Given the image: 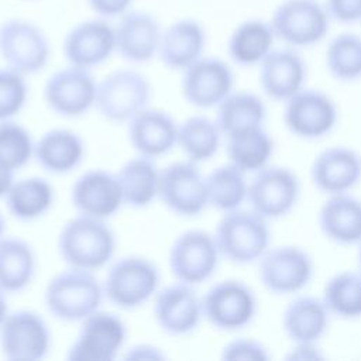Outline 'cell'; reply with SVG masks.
Wrapping results in <instances>:
<instances>
[{"mask_svg": "<svg viewBox=\"0 0 361 361\" xmlns=\"http://www.w3.org/2000/svg\"><path fill=\"white\" fill-rule=\"evenodd\" d=\"M206 189L209 206L226 213L240 209L247 200L248 182L245 173L228 162L206 176Z\"/></svg>", "mask_w": 361, "mask_h": 361, "instance_id": "d590c367", "label": "cell"}, {"mask_svg": "<svg viewBox=\"0 0 361 361\" xmlns=\"http://www.w3.org/2000/svg\"><path fill=\"white\" fill-rule=\"evenodd\" d=\"M267 116L264 102L251 92H231L219 106L216 123L224 137L261 127Z\"/></svg>", "mask_w": 361, "mask_h": 361, "instance_id": "d6a6232c", "label": "cell"}, {"mask_svg": "<svg viewBox=\"0 0 361 361\" xmlns=\"http://www.w3.org/2000/svg\"><path fill=\"white\" fill-rule=\"evenodd\" d=\"M8 213L20 221H34L49 212L55 192L52 185L39 176L23 178L13 182L4 196Z\"/></svg>", "mask_w": 361, "mask_h": 361, "instance_id": "1f68e13d", "label": "cell"}, {"mask_svg": "<svg viewBox=\"0 0 361 361\" xmlns=\"http://www.w3.org/2000/svg\"><path fill=\"white\" fill-rule=\"evenodd\" d=\"M124 358L126 360H164L165 354L154 345L137 344L127 350Z\"/></svg>", "mask_w": 361, "mask_h": 361, "instance_id": "ee69618b", "label": "cell"}, {"mask_svg": "<svg viewBox=\"0 0 361 361\" xmlns=\"http://www.w3.org/2000/svg\"><path fill=\"white\" fill-rule=\"evenodd\" d=\"M8 314V305H7V299H6V293L0 289V326L4 322L6 316Z\"/></svg>", "mask_w": 361, "mask_h": 361, "instance_id": "7dc6e473", "label": "cell"}, {"mask_svg": "<svg viewBox=\"0 0 361 361\" xmlns=\"http://www.w3.org/2000/svg\"><path fill=\"white\" fill-rule=\"evenodd\" d=\"M203 316L217 330L237 331L247 327L257 313L252 289L238 279L212 285L202 298Z\"/></svg>", "mask_w": 361, "mask_h": 361, "instance_id": "9c48e42d", "label": "cell"}, {"mask_svg": "<svg viewBox=\"0 0 361 361\" xmlns=\"http://www.w3.org/2000/svg\"><path fill=\"white\" fill-rule=\"evenodd\" d=\"M126 338L127 327L118 314L96 310L80 322L66 357L71 361H113L123 350Z\"/></svg>", "mask_w": 361, "mask_h": 361, "instance_id": "8fae6325", "label": "cell"}, {"mask_svg": "<svg viewBox=\"0 0 361 361\" xmlns=\"http://www.w3.org/2000/svg\"><path fill=\"white\" fill-rule=\"evenodd\" d=\"M258 66L261 89L269 99L286 102L303 89L307 68L293 48L272 49Z\"/></svg>", "mask_w": 361, "mask_h": 361, "instance_id": "cb8c5ba5", "label": "cell"}, {"mask_svg": "<svg viewBox=\"0 0 361 361\" xmlns=\"http://www.w3.org/2000/svg\"><path fill=\"white\" fill-rule=\"evenodd\" d=\"M357 262H358V271L361 272V241L358 243V251H357Z\"/></svg>", "mask_w": 361, "mask_h": 361, "instance_id": "681fc988", "label": "cell"}, {"mask_svg": "<svg viewBox=\"0 0 361 361\" xmlns=\"http://www.w3.org/2000/svg\"><path fill=\"white\" fill-rule=\"evenodd\" d=\"M289 360H320L323 355L319 353V348L314 345V343H302L296 344L295 348H292L290 354L286 357Z\"/></svg>", "mask_w": 361, "mask_h": 361, "instance_id": "f6af8a7d", "label": "cell"}, {"mask_svg": "<svg viewBox=\"0 0 361 361\" xmlns=\"http://www.w3.org/2000/svg\"><path fill=\"white\" fill-rule=\"evenodd\" d=\"M360 21H361V20H360Z\"/></svg>", "mask_w": 361, "mask_h": 361, "instance_id": "f907efd6", "label": "cell"}, {"mask_svg": "<svg viewBox=\"0 0 361 361\" xmlns=\"http://www.w3.org/2000/svg\"><path fill=\"white\" fill-rule=\"evenodd\" d=\"M0 56L6 66L27 75L42 71L51 56L47 34L35 23L8 18L0 24Z\"/></svg>", "mask_w": 361, "mask_h": 361, "instance_id": "52a82bcc", "label": "cell"}, {"mask_svg": "<svg viewBox=\"0 0 361 361\" xmlns=\"http://www.w3.org/2000/svg\"><path fill=\"white\" fill-rule=\"evenodd\" d=\"M71 200L79 214L106 220L124 204L117 173L90 169L82 173L71 189Z\"/></svg>", "mask_w": 361, "mask_h": 361, "instance_id": "ffe728a7", "label": "cell"}, {"mask_svg": "<svg viewBox=\"0 0 361 361\" xmlns=\"http://www.w3.org/2000/svg\"><path fill=\"white\" fill-rule=\"evenodd\" d=\"M322 300L330 316L344 320L361 317V272L334 274L324 283Z\"/></svg>", "mask_w": 361, "mask_h": 361, "instance_id": "8d00e7d4", "label": "cell"}, {"mask_svg": "<svg viewBox=\"0 0 361 361\" xmlns=\"http://www.w3.org/2000/svg\"><path fill=\"white\" fill-rule=\"evenodd\" d=\"M158 267L145 257L127 255L114 261L104 278L107 300L121 310H134L151 300L159 289Z\"/></svg>", "mask_w": 361, "mask_h": 361, "instance_id": "277c9868", "label": "cell"}, {"mask_svg": "<svg viewBox=\"0 0 361 361\" xmlns=\"http://www.w3.org/2000/svg\"><path fill=\"white\" fill-rule=\"evenodd\" d=\"M326 68L340 82L361 79V37L341 32L331 38L326 48Z\"/></svg>", "mask_w": 361, "mask_h": 361, "instance_id": "74e56055", "label": "cell"}, {"mask_svg": "<svg viewBox=\"0 0 361 361\" xmlns=\"http://www.w3.org/2000/svg\"><path fill=\"white\" fill-rule=\"evenodd\" d=\"M116 52L114 27L107 18H90L73 25L62 42V54L69 65L93 69Z\"/></svg>", "mask_w": 361, "mask_h": 361, "instance_id": "d6986e66", "label": "cell"}, {"mask_svg": "<svg viewBox=\"0 0 361 361\" xmlns=\"http://www.w3.org/2000/svg\"><path fill=\"white\" fill-rule=\"evenodd\" d=\"M103 298V283L94 274L72 267L54 275L44 292L48 312L62 322H82L99 310Z\"/></svg>", "mask_w": 361, "mask_h": 361, "instance_id": "7a4b0ae2", "label": "cell"}, {"mask_svg": "<svg viewBox=\"0 0 361 361\" xmlns=\"http://www.w3.org/2000/svg\"><path fill=\"white\" fill-rule=\"evenodd\" d=\"M151 94V83L141 72L128 68L116 69L97 83L94 107L107 121L127 123L148 106Z\"/></svg>", "mask_w": 361, "mask_h": 361, "instance_id": "5b68a950", "label": "cell"}, {"mask_svg": "<svg viewBox=\"0 0 361 361\" xmlns=\"http://www.w3.org/2000/svg\"><path fill=\"white\" fill-rule=\"evenodd\" d=\"M90 10L102 18L121 17L127 13L134 0H86Z\"/></svg>", "mask_w": 361, "mask_h": 361, "instance_id": "7bdbcfd3", "label": "cell"}, {"mask_svg": "<svg viewBox=\"0 0 361 361\" xmlns=\"http://www.w3.org/2000/svg\"><path fill=\"white\" fill-rule=\"evenodd\" d=\"M35 142L30 131L10 120L0 121V162L11 171L21 169L34 157Z\"/></svg>", "mask_w": 361, "mask_h": 361, "instance_id": "f35d334b", "label": "cell"}, {"mask_svg": "<svg viewBox=\"0 0 361 361\" xmlns=\"http://www.w3.org/2000/svg\"><path fill=\"white\" fill-rule=\"evenodd\" d=\"M14 182V171L0 162V197H4Z\"/></svg>", "mask_w": 361, "mask_h": 361, "instance_id": "bcb514c9", "label": "cell"}, {"mask_svg": "<svg viewBox=\"0 0 361 361\" xmlns=\"http://www.w3.org/2000/svg\"><path fill=\"white\" fill-rule=\"evenodd\" d=\"M330 313L322 298L302 295L288 303L282 313V329L295 344L317 343L327 331Z\"/></svg>", "mask_w": 361, "mask_h": 361, "instance_id": "83f0119b", "label": "cell"}, {"mask_svg": "<svg viewBox=\"0 0 361 361\" xmlns=\"http://www.w3.org/2000/svg\"><path fill=\"white\" fill-rule=\"evenodd\" d=\"M300 182L289 168L267 165L248 182L247 202L267 220L286 216L298 203Z\"/></svg>", "mask_w": 361, "mask_h": 361, "instance_id": "7c38bea8", "label": "cell"}, {"mask_svg": "<svg viewBox=\"0 0 361 361\" xmlns=\"http://www.w3.org/2000/svg\"><path fill=\"white\" fill-rule=\"evenodd\" d=\"M97 82L89 69L68 65L55 71L44 85L47 106L61 117H80L96 103Z\"/></svg>", "mask_w": 361, "mask_h": 361, "instance_id": "9a60e30c", "label": "cell"}, {"mask_svg": "<svg viewBox=\"0 0 361 361\" xmlns=\"http://www.w3.org/2000/svg\"><path fill=\"white\" fill-rule=\"evenodd\" d=\"M206 31L200 21L185 17L162 30L158 56L172 71H185L203 56Z\"/></svg>", "mask_w": 361, "mask_h": 361, "instance_id": "d4e9b609", "label": "cell"}, {"mask_svg": "<svg viewBox=\"0 0 361 361\" xmlns=\"http://www.w3.org/2000/svg\"><path fill=\"white\" fill-rule=\"evenodd\" d=\"M310 178L326 195L347 193L361 180V155L344 145L329 147L313 159Z\"/></svg>", "mask_w": 361, "mask_h": 361, "instance_id": "603a6c76", "label": "cell"}, {"mask_svg": "<svg viewBox=\"0 0 361 361\" xmlns=\"http://www.w3.org/2000/svg\"><path fill=\"white\" fill-rule=\"evenodd\" d=\"M258 262L261 283L275 295L300 292L309 285L314 271L310 254L298 245L268 248Z\"/></svg>", "mask_w": 361, "mask_h": 361, "instance_id": "4fadbf2b", "label": "cell"}, {"mask_svg": "<svg viewBox=\"0 0 361 361\" xmlns=\"http://www.w3.org/2000/svg\"><path fill=\"white\" fill-rule=\"evenodd\" d=\"M28 99L25 76L8 66L0 68V121L17 116Z\"/></svg>", "mask_w": 361, "mask_h": 361, "instance_id": "ab89813d", "label": "cell"}, {"mask_svg": "<svg viewBox=\"0 0 361 361\" xmlns=\"http://www.w3.org/2000/svg\"><path fill=\"white\" fill-rule=\"evenodd\" d=\"M154 319L168 336H189L204 319L202 298L192 285L179 281L171 283L158 289L154 296Z\"/></svg>", "mask_w": 361, "mask_h": 361, "instance_id": "ac0fdd59", "label": "cell"}, {"mask_svg": "<svg viewBox=\"0 0 361 361\" xmlns=\"http://www.w3.org/2000/svg\"><path fill=\"white\" fill-rule=\"evenodd\" d=\"M116 234L106 220L79 214L68 220L58 235V252L72 268L96 271L116 252Z\"/></svg>", "mask_w": 361, "mask_h": 361, "instance_id": "6da1fadb", "label": "cell"}, {"mask_svg": "<svg viewBox=\"0 0 361 361\" xmlns=\"http://www.w3.org/2000/svg\"><path fill=\"white\" fill-rule=\"evenodd\" d=\"M158 197L176 216L195 217L207 206L206 178L193 161H178L166 165L159 173Z\"/></svg>", "mask_w": 361, "mask_h": 361, "instance_id": "30bf717a", "label": "cell"}, {"mask_svg": "<svg viewBox=\"0 0 361 361\" xmlns=\"http://www.w3.org/2000/svg\"><path fill=\"white\" fill-rule=\"evenodd\" d=\"M221 135L216 120L202 114L190 116L178 127V147L189 161L204 162L217 154Z\"/></svg>", "mask_w": 361, "mask_h": 361, "instance_id": "e575fe53", "label": "cell"}, {"mask_svg": "<svg viewBox=\"0 0 361 361\" xmlns=\"http://www.w3.org/2000/svg\"><path fill=\"white\" fill-rule=\"evenodd\" d=\"M317 221L324 237L336 244L351 245L361 241V202L348 193L329 195Z\"/></svg>", "mask_w": 361, "mask_h": 361, "instance_id": "484cf974", "label": "cell"}, {"mask_svg": "<svg viewBox=\"0 0 361 361\" xmlns=\"http://www.w3.org/2000/svg\"><path fill=\"white\" fill-rule=\"evenodd\" d=\"M178 127L168 111L147 106L127 121V135L138 155L155 159L178 145Z\"/></svg>", "mask_w": 361, "mask_h": 361, "instance_id": "7402d4cb", "label": "cell"}, {"mask_svg": "<svg viewBox=\"0 0 361 361\" xmlns=\"http://www.w3.org/2000/svg\"><path fill=\"white\" fill-rule=\"evenodd\" d=\"M159 173L152 158L137 155L126 161L117 172L124 204L134 209L148 207L158 197Z\"/></svg>", "mask_w": 361, "mask_h": 361, "instance_id": "f546056e", "label": "cell"}, {"mask_svg": "<svg viewBox=\"0 0 361 361\" xmlns=\"http://www.w3.org/2000/svg\"><path fill=\"white\" fill-rule=\"evenodd\" d=\"M0 348L11 361H38L51 350V331L34 310L8 312L0 326Z\"/></svg>", "mask_w": 361, "mask_h": 361, "instance_id": "5bb4252c", "label": "cell"}, {"mask_svg": "<svg viewBox=\"0 0 361 361\" xmlns=\"http://www.w3.org/2000/svg\"><path fill=\"white\" fill-rule=\"evenodd\" d=\"M223 360H250L267 361L269 354L267 348L252 338H235L227 343L221 350Z\"/></svg>", "mask_w": 361, "mask_h": 361, "instance_id": "60d3db41", "label": "cell"}, {"mask_svg": "<svg viewBox=\"0 0 361 361\" xmlns=\"http://www.w3.org/2000/svg\"><path fill=\"white\" fill-rule=\"evenodd\" d=\"M275 39L269 21L248 18L240 23L230 34L227 52L230 59L240 66L259 65L274 49Z\"/></svg>", "mask_w": 361, "mask_h": 361, "instance_id": "f1b7e54d", "label": "cell"}, {"mask_svg": "<svg viewBox=\"0 0 361 361\" xmlns=\"http://www.w3.org/2000/svg\"><path fill=\"white\" fill-rule=\"evenodd\" d=\"M330 16L317 0H283L272 11L269 24L278 39L292 48L310 47L329 32Z\"/></svg>", "mask_w": 361, "mask_h": 361, "instance_id": "8992f818", "label": "cell"}, {"mask_svg": "<svg viewBox=\"0 0 361 361\" xmlns=\"http://www.w3.org/2000/svg\"><path fill=\"white\" fill-rule=\"evenodd\" d=\"M338 110L334 100L317 89H300L285 102L283 123L299 138L317 140L336 127Z\"/></svg>", "mask_w": 361, "mask_h": 361, "instance_id": "2e32d148", "label": "cell"}, {"mask_svg": "<svg viewBox=\"0 0 361 361\" xmlns=\"http://www.w3.org/2000/svg\"><path fill=\"white\" fill-rule=\"evenodd\" d=\"M37 258L32 247L20 237L0 240V289L4 293H20L35 276Z\"/></svg>", "mask_w": 361, "mask_h": 361, "instance_id": "4dcf8cb0", "label": "cell"}, {"mask_svg": "<svg viewBox=\"0 0 361 361\" xmlns=\"http://www.w3.org/2000/svg\"><path fill=\"white\" fill-rule=\"evenodd\" d=\"M34 157L39 166L54 175H65L76 169L85 157L82 137L68 128L45 131L35 142Z\"/></svg>", "mask_w": 361, "mask_h": 361, "instance_id": "4316f807", "label": "cell"}, {"mask_svg": "<svg viewBox=\"0 0 361 361\" xmlns=\"http://www.w3.org/2000/svg\"><path fill=\"white\" fill-rule=\"evenodd\" d=\"M116 52L130 63H147L158 55L162 28L155 16L148 11L128 10L117 25Z\"/></svg>", "mask_w": 361, "mask_h": 361, "instance_id": "44dd1931", "label": "cell"}, {"mask_svg": "<svg viewBox=\"0 0 361 361\" xmlns=\"http://www.w3.org/2000/svg\"><path fill=\"white\" fill-rule=\"evenodd\" d=\"M226 138L228 162L244 173H255L265 168L274 154V140L262 126L231 134Z\"/></svg>", "mask_w": 361, "mask_h": 361, "instance_id": "836d02e7", "label": "cell"}, {"mask_svg": "<svg viewBox=\"0 0 361 361\" xmlns=\"http://www.w3.org/2000/svg\"><path fill=\"white\" fill-rule=\"evenodd\" d=\"M4 231H6V220L0 212V240L4 237Z\"/></svg>", "mask_w": 361, "mask_h": 361, "instance_id": "c3c4849f", "label": "cell"}, {"mask_svg": "<svg viewBox=\"0 0 361 361\" xmlns=\"http://www.w3.org/2000/svg\"><path fill=\"white\" fill-rule=\"evenodd\" d=\"M324 7L334 21L348 24L361 20V0H326Z\"/></svg>", "mask_w": 361, "mask_h": 361, "instance_id": "b9f144b4", "label": "cell"}, {"mask_svg": "<svg viewBox=\"0 0 361 361\" xmlns=\"http://www.w3.org/2000/svg\"><path fill=\"white\" fill-rule=\"evenodd\" d=\"M220 257L214 235L204 230L192 228L173 240L168 262L176 281L195 286L213 276Z\"/></svg>", "mask_w": 361, "mask_h": 361, "instance_id": "ba28073f", "label": "cell"}, {"mask_svg": "<svg viewBox=\"0 0 361 361\" xmlns=\"http://www.w3.org/2000/svg\"><path fill=\"white\" fill-rule=\"evenodd\" d=\"M233 69L216 56H202L182 71V96L197 109L217 107L233 92Z\"/></svg>", "mask_w": 361, "mask_h": 361, "instance_id": "e0dca14e", "label": "cell"}, {"mask_svg": "<svg viewBox=\"0 0 361 361\" xmlns=\"http://www.w3.org/2000/svg\"><path fill=\"white\" fill-rule=\"evenodd\" d=\"M220 255L237 265H247L265 254L269 248L271 231L267 219L252 209L226 212L214 231Z\"/></svg>", "mask_w": 361, "mask_h": 361, "instance_id": "3957f363", "label": "cell"}]
</instances>
